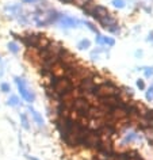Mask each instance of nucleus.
<instances>
[{
    "label": "nucleus",
    "instance_id": "18",
    "mask_svg": "<svg viewBox=\"0 0 153 160\" xmlns=\"http://www.w3.org/2000/svg\"><path fill=\"white\" fill-rule=\"evenodd\" d=\"M61 3H64V4H72L73 3V0H60Z\"/></svg>",
    "mask_w": 153,
    "mask_h": 160
},
{
    "label": "nucleus",
    "instance_id": "6",
    "mask_svg": "<svg viewBox=\"0 0 153 160\" xmlns=\"http://www.w3.org/2000/svg\"><path fill=\"white\" fill-rule=\"evenodd\" d=\"M114 160H131V152H125L114 156Z\"/></svg>",
    "mask_w": 153,
    "mask_h": 160
},
{
    "label": "nucleus",
    "instance_id": "2",
    "mask_svg": "<svg viewBox=\"0 0 153 160\" xmlns=\"http://www.w3.org/2000/svg\"><path fill=\"white\" fill-rule=\"evenodd\" d=\"M15 83H17V86H18V90H19V92H21L22 95V98L23 99H26L27 102H34V94H31L29 90H27V87H26V82L23 79L21 78H15Z\"/></svg>",
    "mask_w": 153,
    "mask_h": 160
},
{
    "label": "nucleus",
    "instance_id": "20",
    "mask_svg": "<svg viewBox=\"0 0 153 160\" xmlns=\"http://www.w3.org/2000/svg\"><path fill=\"white\" fill-rule=\"evenodd\" d=\"M30 160H38V159H35V158H29Z\"/></svg>",
    "mask_w": 153,
    "mask_h": 160
},
{
    "label": "nucleus",
    "instance_id": "16",
    "mask_svg": "<svg viewBox=\"0 0 153 160\" xmlns=\"http://www.w3.org/2000/svg\"><path fill=\"white\" fill-rule=\"evenodd\" d=\"M137 86H138V88L140 90H144L145 88V83H144V80H138V82H137Z\"/></svg>",
    "mask_w": 153,
    "mask_h": 160
},
{
    "label": "nucleus",
    "instance_id": "5",
    "mask_svg": "<svg viewBox=\"0 0 153 160\" xmlns=\"http://www.w3.org/2000/svg\"><path fill=\"white\" fill-rule=\"evenodd\" d=\"M96 41H98L99 43H106V45H108V46H114V43H115V41L112 38L102 37V35H99V37L96 38Z\"/></svg>",
    "mask_w": 153,
    "mask_h": 160
},
{
    "label": "nucleus",
    "instance_id": "8",
    "mask_svg": "<svg viewBox=\"0 0 153 160\" xmlns=\"http://www.w3.org/2000/svg\"><path fill=\"white\" fill-rule=\"evenodd\" d=\"M7 48H8V50L11 52V53H14V54H17L18 52H19V46H18L17 42H8Z\"/></svg>",
    "mask_w": 153,
    "mask_h": 160
},
{
    "label": "nucleus",
    "instance_id": "13",
    "mask_svg": "<svg viewBox=\"0 0 153 160\" xmlns=\"http://www.w3.org/2000/svg\"><path fill=\"white\" fill-rule=\"evenodd\" d=\"M0 88H2V91L3 92H10L11 91V87H10V84H7V83H2V86H0Z\"/></svg>",
    "mask_w": 153,
    "mask_h": 160
},
{
    "label": "nucleus",
    "instance_id": "7",
    "mask_svg": "<svg viewBox=\"0 0 153 160\" xmlns=\"http://www.w3.org/2000/svg\"><path fill=\"white\" fill-rule=\"evenodd\" d=\"M91 46V42L90 39H81L79 43H77V48L80 50H84V49H88V48Z\"/></svg>",
    "mask_w": 153,
    "mask_h": 160
},
{
    "label": "nucleus",
    "instance_id": "3",
    "mask_svg": "<svg viewBox=\"0 0 153 160\" xmlns=\"http://www.w3.org/2000/svg\"><path fill=\"white\" fill-rule=\"evenodd\" d=\"M58 22L61 23L64 27H77L80 25V21H77V19H75L72 17H65V15H61Z\"/></svg>",
    "mask_w": 153,
    "mask_h": 160
},
{
    "label": "nucleus",
    "instance_id": "11",
    "mask_svg": "<svg viewBox=\"0 0 153 160\" xmlns=\"http://www.w3.org/2000/svg\"><path fill=\"white\" fill-rule=\"evenodd\" d=\"M125 0H112V6L116 7V8H123L125 7Z\"/></svg>",
    "mask_w": 153,
    "mask_h": 160
},
{
    "label": "nucleus",
    "instance_id": "19",
    "mask_svg": "<svg viewBox=\"0 0 153 160\" xmlns=\"http://www.w3.org/2000/svg\"><path fill=\"white\" fill-rule=\"evenodd\" d=\"M21 2H23V3H31V4H33V3H37L38 0H21Z\"/></svg>",
    "mask_w": 153,
    "mask_h": 160
},
{
    "label": "nucleus",
    "instance_id": "9",
    "mask_svg": "<svg viewBox=\"0 0 153 160\" xmlns=\"http://www.w3.org/2000/svg\"><path fill=\"white\" fill-rule=\"evenodd\" d=\"M19 103H21V101H19V98L15 97V95L8 99V105H10V106H18Z\"/></svg>",
    "mask_w": 153,
    "mask_h": 160
},
{
    "label": "nucleus",
    "instance_id": "1",
    "mask_svg": "<svg viewBox=\"0 0 153 160\" xmlns=\"http://www.w3.org/2000/svg\"><path fill=\"white\" fill-rule=\"evenodd\" d=\"M121 91L112 82H103L98 84V92H96V97L103 98V97H115V95H119Z\"/></svg>",
    "mask_w": 153,
    "mask_h": 160
},
{
    "label": "nucleus",
    "instance_id": "10",
    "mask_svg": "<svg viewBox=\"0 0 153 160\" xmlns=\"http://www.w3.org/2000/svg\"><path fill=\"white\" fill-rule=\"evenodd\" d=\"M21 119H22V126L25 128V129H29L30 125H29V119H27L26 114H21Z\"/></svg>",
    "mask_w": 153,
    "mask_h": 160
},
{
    "label": "nucleus",
    "instance_id": "17",
    "mask_svg": "<svg viewBox=\"0 0 153 160\" xmlns=\"http://www.w3.org/2000/svg\"><path fill=\"white\" fill-rule=\"evenodd\" d=\"M145 75L148 76H153V68H146V71H145Z\"/></svg>",
    "mask_w": 153,
    "mask_h": 160
},
{
    "label": "nucleus",
    "instance_id": "4",
    "mask_svg": "<svg viewBox=\"0 0 153 160\" xmlns=\"http://www.w3.org/2000/svg\"><path fill=\"white\" fill-rule=\"evenodd\" d=\"M29 111L31 113V117H33V119H34V121L37 122L39 126H42V125H43V119H42V115L39 114L38 111H35V110H34V109H33V107H31V106H29Z\"/></svg>",
    "mask_w": 153,
    "mask_h": 160
},
{
    "label": "nucleus",
    "instance_id": "15",
    "mask_svg": "<svg viewBox=\"0 0 153 160\" xmlns=\"http://www.w3.org/2000/svg\"><path fill=\"white\" fill-rule=\"evenodd\" d=\"M136 137H137L136 133H130V136H127V137L125 138V142H130V141H133V140H134Z\"/></svg>",
    "mask_w": 153,
    "mask_h": 160
},
{
    "label": "nucleus",
    "instance_id": "12",
    "mask_svg": "<svg viewBox=\"0 0 153 160\" xmlns=\"http://www.w3.org/2000/svg\"><path fill=\"white\" fill-rule=\"evenodd\" d=\"M146 99L148 101H153V84L149 87V90L146 91Z\"/></svg>",
    "mask_w": 153,
    "mask_h": 160
},
{
    "label": "nucleus",
    "instance_id": "14",
    "mask_svg": "<svg viewBox=\"0 0 153 160\" xmlns=\"http://www.w3.org/2000/svg\"><path fill=\"white\" fill-rule=\"evenodd\" d=\"M86 26L88 27V29H90V30H92V31H94V33H96V34H98V29H96V27L94 26V25H92V23H90V22H86Z\"/></svg>",
    "mask_w": 153,
    "mask_h": 160
}]
</instances>
